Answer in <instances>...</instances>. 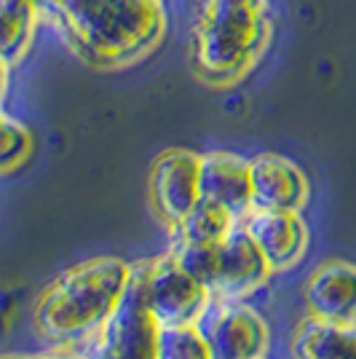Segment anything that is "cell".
I'll list each match as a JSON object with an SVG mask.
<instances>
[{"instance_id":"6da1fadb","label":"cell","mask_w":356,"mask_h":359,"mask_svg":"<svg viewBox=\"0 0 356 359\" xmlns=\"http://www.w3.org/2000/svg\"><path fill=\"white\" fill-rule=\"evenodd\" d=\"M64 48L97 70H118L145 60L166 38V0H64L46 19Z\"/></svg>"},{"instance_id":"7a4b0ae2","label":"cell","mask_w":356,"mask_h":359,"mask_svg":"<svg viewBox=\"0 0 356 359\" xmlns=\"http://www.w3.org/2000/svg\"><path fill=\"white\" fill-rule=\"evenodd\" d=\"M276 32L271 0H193L191 67L214 89L236 86L254 70Z\"/></svg>"},{"instance_id":"3957f363","label":"cell","mask_w":356,"mask_h":359,"mask_svg":"<svg viewBox=\"0 0 356 359\" xmlns=\"http://www.w3.org/2000/svg\"><path fill=\"white\" fill-rule=\"evenodd\" d=\"M132 266L118 257H94L64 271L35 306V327L54 344L89 341L116 311Z\"/></svg>"},{"instance_id":"277c9868","label":"cell","mask_w":356,"mask_h":359,"mask_svg":"<svg viewBox=\"0 0 356 359\" xmlns=\"http://www.w3.org/2000/svg\"><path fill=\"white\" fill-rule=\"evenodd\" d=\"M158 322L145 300V263H134L116 311L86 341V359H156Z\"/></svg>"},{"instance_id":"5b68a950","label":"cell","mask_w":356,"mask_h":359,"mask_svg":"<svg viewBox=\"0 0 356 359\" xmlns=\"http://www.w3.org/2000/svg\"><path fill=\"white\" fill-rule=\"evenodd\" d=\"M212 359H263L268 327L254 309L238 298H209L193 322Z\"/></svg>"},{"instance_id":"8992f818","label":"cell","mask_w":356,"mask_h":359,"mask_svg":"<svg viewBox=\"0 0 356 359\" xmlns=\"http://www.w3.org/2000/svg\"><path fill=\"white\" fill-rule=\"evenodd\" d=\"M207 287H201L177 263L174 252L145 263V300L150 314L161 325H193L209 303Z\"/></svg>"},{"instance_id":"52a82bcc","label":"cell","mask_w":356,"mask_h":359,"mask_svg":"<svg viewBox=\"0 0 356 359\" xmlns=\"http://www.w3.org/2000/svg\"><path fill=\"white\" fill-rule=\"evenodd\" d=\"M271 276V266L254 241L247 236L241 223L225 236L223 241L212 244V279L209 295L212 298H244L266 285Z\"/></svg>"},{"instance_id":"ba28073f","label":"cell","mask_w":356,"mask_h":359,"mask_svg":"<svg viewBox=\"0 0 356 359\" xmlns=\"http://www.w3.org/2000/svg\"><path fill=\"white\" fill-rule=\"evenodd\" d=\"M198 161L201 156L191 150H163L153 161L148 180L150 204L163 223L179 225L182 217L196 207L198 194Z\"/></svg>"},{"instance_id":"9c48e42d","label":"cell","mask_w":356,"mask_h":359,"mask_svg":"<svg viewBox=\"0 0 356 359\" xmlns=\"http://www.w3.org/2000/svg\"><path fill=\"white\" fill-rule=\"evenodd\" d=\"M241 228L266 257L271 271L295 266L308 247V228L300 212L287 210H249L241 217Z\"/></svg>"},{"instance_id":"30bf717a","label":"cell","mask_w":356,"mask_h":359,"mask_svg":"<svg viewBox=\"0 0 356 359\" xmlns=\"http://www.w3.org/2000/svg\"><path fill=\"white\" fill-rule=\"evenodd\" d=\"M252 210L300 212L308 201L311 185L306 172L279 153H260L249 161Z\"/></svg>"},{"instance_id":"8fae6325","label":"cell","mask_w":356,"mask_h":359,"mask_svg":"<svg viewBox=\"0 0 356 359\" xmlns=\"http://www.w3.org/2000/svg\"><path fill=\"white\" fill-rule=\"evenodd\" d=\"M198 194L233 212L238 220L252 210V185L249 161L228 150L204 153L198 161Z\"/></svg>"},{"instance_id":"7c38bea8","label":"cell","mask_w":356,"mask_h":359,"mask_svg":"<svg viewBox=\"0 0 356 359\" xmlns=\"http://www.w3.org/2000/svg\"><path fill=\"white\" fill-rule=\"evenodd\" d=\"M306 306L311 316L327 322H356V266L329 260L306 282Z\"/></svg>"},{"instance_id":"4fadbf2b","label":"cell","mask_w":356,"mask_h":359,"mask_svg":"<svg viewBox=\"0 0 356 359\" xmlns=\"http://www.w3.org/2000/svg\"><path fill=\"white\" fill-rule=\"evenodd\" d=\"M295 359H356V322H327L308 316L292 338Z\"/></svg>"},{"instance_id":"5bb4252c","label":"cell","mask_w":356,"mask_h":359,"mask_svg":"<svg viewBox=\"0 0 356 359\" xmlns=\"http://www.w3.org/2000/svg\"><path fill=\"white\" fill-rule=\"evenodd\" d=\"M43 16L27 0H0V57L16 67L27 57Z\"/></svg>"},{"instance_id":"9a60e30c","label":"cell","mask_w":356,"mask_h":359,"mask_svg":"<svg viewBox=\"0 0 356 359\" xmlns=\"http://www.w3.org/2000/svg\"><path fill=\"white\" fill-rule=\"evenodd\" d=\"M241 223L233 212H228L225 207L207 201V198H198L196 207L177 225L179 236L188 244H217L223 241L236 225Z\"/></svg>"},{"instance_id":"2e32d148","label":"cell","mask_w":356,"mask_h":359,"mask_svg":"<svg viewBox=\"0 0 356 359\" xmlns=\"http://www.w3.org/2000/svg\"><path fill=\"white\" fill-rule=\"evenodd\" d=\"M156 359H212L196 325H161Z\"/></svg>"},{"instance_id":"e0dca14e","label":"cell","mask_w":356,"mask_h":359,"mask_svg":"<svg viewBox=\"0 0 356 359\" xmlns=\"http://www.w3.org/2000/svg\"><path fill=\"white\" fill-rule=\"evenodd\" d=\"M30 153H32L30 129L0 107V175L14 172L16 166H22L30 158Z\"/></svg>"},{"instance_id":"ac0fdd59","label":"cell","mask_w":356,"mask_h":359,"mask_svg":"<svg viewBox=\"0 0 356 359\" xmlns=\"http://www.w3.org/2000/svg\"><path fill=\"white\" fill-rule=\"evenodd\" d=\"M27 3H32V6L41 11V16H43V22H46V19H48V16L54 14L62 3H64V0H27Z\"/></svg>"},{"instance_id":"d6986e66","label":"cell","mask_w":356,"mask_h":359,"mask_svg":"<svg viewBox=\"0 0 356 359\" xmlns=\"http://www.w3.org/2000/svg\"><path fill=\"white\" fill-rule=\"evenodd\" d=\"M3 359H86L83 351H54V354H41V357H3Z\"/></svg>"},{"instance_id":"ffe728a7","label":"cell","mask_w":356,"mask_h":359,"mask_svg":"<svg viewBox=\"0 0 356 359\" xmlns=\"http://www.w3.org/2000/svg\"><path fill=\"white\" fill-rule=\"evenodd\" d=\"M8 81H11V65L0 57V102H3L6 91H8Z\"/></svg>"}]
</instances>
